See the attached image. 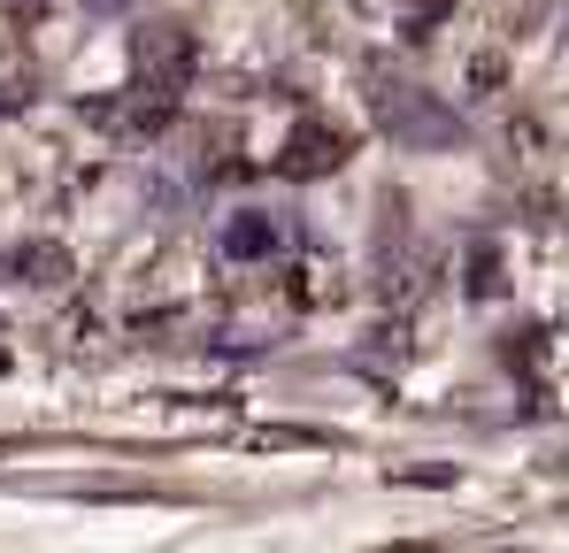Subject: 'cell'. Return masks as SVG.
<instances>
[{
	"mask_svg": "<svg viewBox=\"0 0 569 553\" xmlns=\"http://www.w3.org/2000/svg\"><path fill=\"white\" fill-rule=\"evenodd\" d=\"M439 16H447V0H416V16H408V31H416V39H423V31H431V23H439Z\"/></svg>",
	"mask_w": 569,
	"mask_h": 553,
	"instance_id": "52a82bcc",
	"label": "cell"
},
{
	"mask_svg": "<svg viewBox=\"0 0 569 553\" xmlns=\"http://www.w3.org/2000/svg\"><path fill=\"white\" fill-rule=\"evenodd\" d=\"M270 247H278V223H270V215H239V223L223 231V254H231V262H254V254H270Z\"/></svg>",
	"mask_w": 569,
	"mask_h": 553,
	"instance_id": "5b68a950",
	"label": "cell"
},
{
	"mask_svg": "<svg viewBox=\"0 0 569 553\" xmlns=\"http://www.w3.org/2000/svg\"><path fill=\"white\" fill-rule=\"evenodd\" d=\"M0 8H8V16H31V8H39V0H0Z\"/></svg>",
	"mask_w": 569,
	"mask_h": 553,
	"instance_id": "ba28073f",
	"label": "cell"
},
{
	"mask_svg": "<svg viewBox=\"0 0 569 553\" xmlns=\"http://www.w3.org/2000/svg\"><path fill=\"white\" fill-rule=\"evenodd\" d=\"M347 154H355V139L339 123H292V139L278 154V178H331Z\"/></svg>",
	"mask_w": 569,
	"mask_h": 553,
	"instance_id": "3957f363",
	"label": "cell"
},
{
	"mask_svg": "<svg viewBox=\"0 0 569 553\" xmlns=\"http://www.w3.org/2000/svg\"><path fill=\"white\" fill-rule=\"evenodd\" d=\"M8 270L23 276V284H39V292H54V284H70V254H62L54 239H31V247L8 254Z\"/></svg>",
	"mask_w": 569,
	"mask_h": 553,
	"instance_id": "277c9868",
	"label": "cell"
},
{
	"mask_svg": "<svg viewBox=\"0 0 569 553\" xmlns=\"http://www.w3.org/2000/svg\"><path fill=\"white\" fill-rule=\"evenodd\" d=\"M470 292H477V300L500 292V254H477V262H470Z\"/></svg>",
	"mask_w": 569,
	"mask_h": 553,
	"instance_id": "8992f818",
	"label": "cell"
},
{
	"mask_svg": "<svg viewBox=\"0 0 569 553\" xmlns=\"http://www.w3.org/2000/svg\"><path fill=\"white\" fill-rule=\"evenodd\" d=\"M131 54H139V86L147 92H170V100L186 92V78H192V31L186 23H147Z\"/></svg>",
	"mask_w": 569,
	"mask_h": 553,
	"instance_id": "6da1fadb",
	"label": "cell"
},
{
	"mask_svg": "<svg viewBox=\"0 0 569 553\" xmlns=\"http://www.w3.org/2000/svg\"><path fill=\"white\" fill-rule=\"evenodd\" d=\"M378 115H385V131L408 139V147H455V139H462V123H455L447 108H431L423 92H408V86L378 92Z\"/></svg>",
	"mask_w": 569,
	"mask_h": 553,
	"instance_id": "7a4b0ae2",
	"label": "cell"
}]
</instances>
